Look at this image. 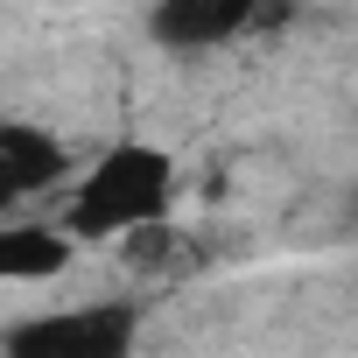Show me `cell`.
I'll return each mask as SVG.
<instances>
[{"mask_svg":"<svg viewBox=\"0 0 358 358\" xmlns=\"http://www.w3.org/2000/svg\"><path fill=\"white\" fill-rule=\"evenodd\" d=\"M169 211H176V162L148 141H120L85 169V183L64 204V225L78 246H106V239L169 225Z\"/></svg>","mask_w":358,"mask_h":358,"instance_id":"cell-1","label":"cell"},{"mask_svg":"<svg viewBox=\"0 0 358 358\" xmlns=\"http://www.w3.org/2000/svg\"><path fill=\"white\" fill-rule=\"evenodd\" d=\"M134 337H141V302H78L22 316L0 344L15 358H127Z\"/></svg>","mask_w":358,"mask_h":358,"instance_id":"cell-2","label":"cell"},{"mask_svg":"<svg viewBox=\"0 0 358 358\" xmlns=\"http://www.w3.org/2000/svg\"><path fill=\"white\" fill-rule=\"evenodd\" d=\"M288 15H295V0H155L148 36L176 57H204V50L253 36V29H281Z\"/></svg>","mask_w":358,"mask_h":358,"instance_id":"cell-3","label":"cell"},{"mask_svg":"<svg viewBox=\"0 0 358 358\" xmlns=\"http://www.w3.org/2000/svg\"><path fill=\"white\" fill-rule=\"evenodd\" d=\"M64 176H71V148H64L50 127L0 120V211H15V204L36 197V190H57Z\"/></svg>","mask_w":358,"mask_h":358,"instance_id":"cell-4","label":"cell"},{"mask_svg":"<svg viewBox=\"0 0 358 358\" xmlns=\"http://www.w3.org/2000/svg\"><path fill=\"white\" fill-rule=\"evenodd\" d=\"M71 253H78L71 225H43V218L0 225V288L8 281H57L71 267Z\"/></svg>","mask_w":358,"mask_h":358,"instance_id":"cell-5","label":"cell"},{"mask_svg":"<svg viewBox=\"0 0 358 358\" xmlns=\"http://www.w3.org/2000/svg\"><path fill=\"white\" fill-rule=\"evenodd\" d=\"M351 232H358V197H351Z\"/></svg>","mask_w":358,"mask_h":358,"instance_id":"cell-6","label":"cell"}]
</instances>
